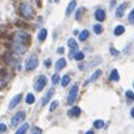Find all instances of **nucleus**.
Returning <instances> with one entry per match:
<instances>
[{
    "label": "nucleus",
    "mask_w": 134,
    "mask_h": 134,
    "mask_svg": "<svg viewBox=\"0 0 134 134\" xmlns=\"http://www.w3.org/2000/svg\"><path fill=\"white\" fill-rule=\"evenodd\" d=\"M126 98L130 99V100H134V94L132 91H126Z\"/></svg>",
    "instance_id": "nucleus-31"
},
{
    "label": "nucleus",
    "mask_w": 134,
    "mask_h": 134,
    "mask_svg": "<svg viewBox=\"0 0 134 134\" xmlns=\"http://www.w3.org/2000/svg\"><path fill=\"white\" fill-rule=\"evenodd\" d=\"M34 100H35L34 95H33V94H27V96H26V103H27V104H33Z\"/></svg>",
    "instance_id": "nucleus-24"
},
{
    "label": "nucleus",
    "mask_w": 134,
    "mask_h": 134,
    "mask_svg": "<svg viewBox=\"0 0 134 134\" xmlns=\"http://www.w3.org/2000/svg\"><path fill=\"white\" fill-rule=\"evenodd\" d=\"M21 12H22V14H24V17H31L33 16V8H31V5L30 4H27V3H24L22 5H21Z\"/></svg>",
    "instance_id": "nucleus-2"
},
{
    "label": "nucleus",
    "mask_w": 134,
    "mask_h": 134,
    "mask_svg": "<svg viewBox=\"0 0 134 134\" xmlns=\"http://www.w3.org/2000/svg\"><path fill=\"white\" fill-rule=\"evenodd\" d=\"M95 18H96L99 22L104 21V18H105V12H104L103 9H96V12H95Z\"/></svg>",
    "instance_id": "nucleus-8"
},
{
    "label": "nucleus",
    "mask_w": 134,
    "mask_h": 134,
    "mask_svg": "<svg viewBox=\"0 0 134 134\" xmlns=\"http://www.w3.org/2000/svg\"><path fill=\"white\" fill-rule=\"evenodd\" d=\"M68 46H69V47H70L72 49H74V51H76V49L78 48V44H77V42H76L74 39H72V38H70V39L68 41Z\"/></svg>",
    "instance_id": "nucleus-20"
},
{
    "label": "nucleus",
    "mask_w": 134,
    "mask_h": 134,
    "mask_svg": "<svg viewBox=\"0 0 134 134\" xmlns=\"http://www.w3.org/2000/svg\"><path fill=\"white\" fill-rule=\"evenodd\" d=\"M82 12H83V8H80V9L77 10V13H76V18H77V20H80V17H81Z\"/></svg>",
    "instance_id": "nucleus-30"
},
{
    "label": "nucleus",
    "mask_w": 134,
    "mask_h": 134,
    "mask_svg": "<svg viewBox=\"0 0 134 134\" xmlns=\"http://www.w3.org/2000/svg\"><path fill=\"white\" fill-rule=\"evenodd\" d=\"M37 66H38V59H37V56H30L27 59V61H26V69L27 70H33Z\"/></svg>",
    "instance_id": "nucleus-3"
},
{
    "label": "nucleus",
    "mask_w": 134,
    "mask_h": 134,
    "mask_svg": "<svg viewBox=\"0 0 134 134\" xmlns=\"http://www.w3.org/2000/svg\"><path fill=\"white\" fill-rule=\"evenodd\" d=\"M14 41L16 42H20V43H24V42H27L29 41V35L24 31H17L14 34Z\"/></svg>",
    "instance_id": "nucleus-6"
},
{
    "label": "nucleus",
    "mask_w": 134,
    "mask_h": 134,
    "mask_svg": "<svg viewBox=\"0 0 134 134\" xmlns=\"http://www.w3.org/2000/svg\"><path fill=\"white\" fill-rule=\"evenodd\" d=\"M69 82H70V77H69V76H64V77L61 78V86H63V87L68 86Z\"/></svg>",
    "instance_id": "nucleus-19"
},
{
    "label": "nucleus",
    "mask_w": 134,
    "mask_h": 134,
    "mask_svg": "<svg viewBox=\"0 0 134 134\" xmlns=\"http://www.w3.org/2000/svg\"><path fill=\"white\" fill-rule=\"evenodd\" d=\"M129 22H130V24H134V9L129 13Z\"/></svg>",
    "instance_id": "nucleus-29"
},
{
    "label": "nucleus",
    "mask_w": 134,
    "mask_h": 134,
    "mask_svg": "<svg viewBox=\"0 0 134 134\" xmlns=\"http://www.w3.org/2000/svg\"><path fill=\"white\" fill-rule=\"evenodd\" d=\"M59 1H60V0H55V3H59Z\"/></svg>",
    "instance_id": "nucleus-39"
},
{
    "label": "nucleus",
    "mask_w": 134,
    "mask_h": 134,
    "mask_svg": "<svg viewBox=\"0 0 134 134\" xmlns=\"http://www.w3.org/2000/svg\"><path fill=\"white\" fill-rule=\"evenodd\" d=\"M130 113H132V117H134V108L132 109V112H130Z\"/></svg>",
    "instance_id": "nucleus-38"
},
{
    "label": "nucleus",
    "mask_w": 134,
    "mask_h": 134,
    "mask_svg": "<svg viewBox=\"0 0 134 134\" xmlns=\"http://www.w3.org/2000/svg\"><path fill=\"white\" fill-rule=\"evenodd\" d=\"M21 98H22V95H21V94H17V95H16V96L10 100V103H9V108H10V109H12V108H14V107L20 103Z\"/></svg>",
    "instance_id": "nucleus-9"
},
{
    "label": "nucleus",
    "mask_w": 134,
    "mask_h": 134,
    "mask_svg": "<svg viewBox=\"0 0 134 134\" xmlns=\"http://www.w3.org/2000/svg\"><path fill=\"white\" fill-rule=\"evenodd\" d=\"M133 86H134V85H133Z\"/></svg>",
    "instance_id": "nucleus-40"
},
{
    "label": "nucleus",
    "mask_w": 134,
    "mask_h": 134,
    "mask_svg": "<svg viewBox=\"0 0 134 134\" xmlns=\"http://www.w3.org/2000/svg\"><path fill=\"white\" fill-rule=\"evenodd\" d=\"M59 81H60L59 74H57V73H56V74H53V76H52V83H53V85H56V83H59Z\"/></svg>",
    "instance_id": "nucleus-27"
},
{
    "label": "nucleus",
    "mask_w": 134,
    "mask_h": 134,
    "mask_svg": "<svg viewBox=\"0 0 134 134\" xmlns=\"http://www.w3.org/2000/svg\"><path fill=\"white\" fill-rule=\"evenodd\" d=\"M94 126H95L96 129H102V128L104 126V121H103V120H96V121L94 122Z\"/></svg>",
    "instance_id": "nucleus-23"
},
{
    "label": "nucleus",
    "mask_w": 134,
    "mask_h": 134,
    "mask_svg": "<svg viewBox=\"0 0 134 134\" xmlns=\"http://www.w3.org/2000/svg\"><path fill=\"white\" fill-rule=\"evenodd\" d=\"M46 83H47V78H46L44 76H39L37 78V81L34 82V89L37 90V91H41V90L44 89Z\"/></svg>",
    "instance_id": "nucleus-1"
},
{
    "label": "nucleus",
    "mask_w": 134,
    "mask_h": 134,
    "mask_svg": "<svg viewBox=\"0 0 134 134\" xmlns=\"http://www.w3.org/2000/svg\"><path fill=\"white\" fill-rule=\"evenodd\" d=\"M125 8H126V4L119 5V8H117V10H116V16H117V17H122V16H124V12H125Z\"/></svg>",
    "instance_id": "nucleus-12"
},
{
    "label": "nucleus",
    "mask_w": 134,
    "mask_h": 134,
    "mask_svg": "<svg viewBox=\"0 0 134 134\" xmlns=\"http://www.w3.org/2000/svg\"><path fill=\"white\" fill-rule=\"evenodd\" d=\"M25 49H26V47L24 46V43L16 42V43H14V46H13V51H14L16 53H18V55H22V53L25 52Z\"/></svg>",
    "instance_id": "nucleus-7"
},
{
    "label": "nucleus",
    "mask_w": 134,
    "mask_h": 134,
    "mask_svg": "<svg viewBox=\"0 0 134 134\" xmlns=\"http://www.w3.org/2000/svg\"><path fill=\"white\" fill-rule=\"evenodd\" d=\"M76 7H77V3H76V0H73V1H70L69 3V5H68V8H66V16H69V14H72L73 12H74V9H76Z\"/></svg>",
    "instance_id": "nucleus-11"
},
{
    "label": "nucleus",
    "mask_w": 134,
    "mask_h": 134,
    "mask_svg": "<svg viewBox=\"0 0 134 134\" xmlns=\"http://www.w3.org/2000/svg\"><path fill=\"white\" fill-rule=\"evenodd\" d=\"M57 105H59V103L55 100V102H52V104H51V107H49V111L52 112V111H55L56 108H57Z\"/></svg>",
    "instance_id": "nucleus-28"
},
{
    "label": "nucleus",
    "mask_w": 134,
    "mask_h": 134,
    "mask_svg": "<svg viewBox=\"0 0 134 134\" xmlns=\"http://www.w3.org/2000/svg\"><path fill=\"white\" fill-rule=\"evenodd\" d=\"M46 65L49 66V65H51V60H47V61H46Z\"/></svg>",
    "instance_id": "nucleus-37"
},
{
    "label": "nucleus",
    "mask_w": 134,
    "mask_h": 134,
    "mask_svg": "<svg viewBox=\"0 0 134 134\" xmlns=\"http://www.w3.org/2000/svg\"><path fill=\"white\" fill-rule=\"evenodd\" d=\"M3 86H4V81L0 80V89H3Z\"/></svg>",
    "instance_id": "nucleus-36"
},
{
    "label": "nucleus",
    "mask_w": 134,
    "mask_h": 134,
    "mask_svg": "<svg viewBox=\"0 0 134 134\" xmlns=\"http://www.w3.org/2000/svg\"><path fill=\"white\" fill-rule=\"evenodd\" d=\"M94 31H95V34H102L103 27H102L100 25H95V26H94Z\"/></svg>",
    "instance_id": "nucleus-26"
},
{
    "label": "nucleus",
    "mask_w": 134,
    "mask_h": 134,
    "mask_svg": "<svg viewBox=\"0 0 134 134\" xmlns=\"http://www.w3.org/2000/svg\"><path fill=\"white\" fill-rule=\"evenodd\" d=\"M100 74H102V70H96L91 77H90V80H89V82H92V81H95V80H98L99 77H100Z\"/></svg>",
    "instance_id": "nucleus-21"
},
{
    "label": "nucleus",
    "mask_w": 134,
    "mask_h": 134,
    "mask_svg": "<svg viewBox=\"0 0 134 134\" xmlns=\"http://www.w3.org/2000/svg\"><path fill=\"white\" fill-rule=\"evenodd\" d=\"M5 130H7L5 124H0V133H3V132H5Z\"/></svg>",
    "instance_id": "nucleus-33"
},
{
    "label": "nucleus",
    "mask_w": 134,
    "mask_h": 134,
    "mask_svg": "<svg viewBox=\"0 0 134 134\" xmlns=\"http://www.w3.org/2000/svg\"><path fill=\"white\" fill-rule=\"evenodd\" d=\"M65 65H66L65 59H60V60H57V63H56V70H60V69L65 68Z\"/></svg>",
    "instance_id": "nucleus-13"
},
{
    "label": "nucleus",
    "mask_w": 134,
    "mask_h": 134,
    "mask_svg": "<svg viewBox=\"0 0 134 134\" xmlns=\"http://www.w3.org/2000/svg\"><path fill=\"white\" fill-rule=\"evenodd\" d=\"M69 113L72 115V116H80V113H81V109H80V107H73L70 111H69Z\"/></svg>",
    "instance_id": "nucleus-16"
},
{
    "label": "nucleus",
    "mask_w": 134,
    "mask_h": 134,
    "mask_svg": "<svg viewBox=\"0 0 134 134\" xmlns=\"http://www.w3.org/2000/svg\"><path fill=\"white\" fill-rule=\"evenodd\" d=\"M109 51H111V55H113V56L119 55V51H117V49H115L113 47H111V49H109Z\"/></svg>",
    "instance_id": "nucleus-32"
},
{
    "label": "nucleus",
    "mask_w": 134,
    "mask_h": 134,
    "mask_svg": "<svg viewBox=\"0 0 134 134\" xmlns=\"http://www.w3.org/2000/svg\"><path fill=\"white\" fill-rule=\"evenodd\" d=\"M24 120H25V112H18V113H16V115L13 116V119H12V126L20 125Z\"/></svg>",
    "instance_id": "nucleus-4"
},
{
    "label": "nucleus",
    "mask_w": 134,
    "mask_h": 134,
    "mask_svg": "<svg viewBox=\"0 0 134 134\" xmlns=\"http://www.w3.org/2000/svg\"><path fill=\"white\" fill-rule=\"evenodd\" d=\"M74 59H76V60H83V59H85V53H83V52H76Z\"/></svg>",
    "instance_id": "nucleus-25"
},
{
    "label": "nucleus",
    "mask_w": 134,
    "mask_h": 134,
    "mask_svg": "<svg viewBox=\"0 0 134 134\" xmlns=\"http://www.w3.org/2000/svg\"><path fill=\"white\" fill-rule=\"evenodd\" d=\"M27 129H29V124H24L21 128H18L17 130H16V134H22V133H26L27 132Z\"/></svg>",
    "instance_id": "nucleus-14"
},
{
    "label": "nucleus",
    "mask_w": 134,
    "mask_h": 134,
    "mask_svg": "<svg viewBox=\"0 0 134 134\" xmlns=\"http://www.w3.org/2000/svg\"><path fill=\"white\" fill-rule=\"evenodd\" d=\"M53 92H55V90H53V89L48 90V92L46 94V96L43 98V100H42V105H46V104H48L49 99H51V98H52V95H53Z\"/></svg>",
    "instance_id": "nucleus-10"
},
{
    "label": "nucleus",
    "mask_w": 134,
    "mask_h": 134,
    "mask_svg": "<svg viewBox=\"0 0 134 134\" xmlns=\"http://www.w3.org/2000/svg\"><path fill=\"white\" fill-rule=\"evenodd\" d=\"M124 31H125V27L122 25H119L115 29V35H121V34H124Z\"/></svg>",
    "instance_id": "nucleus-15"
},
{
    "label": "nucleus",
    "mask_w": 134,
    "mask_h": 134,
    "mask_svg": "<svg viewBox=\"0 0 134 134\" xmlns=\"http://www.w3.org/2000/svg\"><path fill=\"white\" fill-rule=\"evenodd\" d=\"M89 38V31L87 30H83L81 34H80V41H86Z\"/></svg>",
    "instance_id": "nucleus-22"
},
{
    "label": "nucleus",
    "mask_w": 134,
    "mask_h": 134,
    "mask_svg": "<svg viewBox=\"0 0 134 134\" xmlns=\"http://www.w3.org/2000/svg\"><path fill=\"white\" fill-rule=\"evenodd\" d=\"M77 94H78V86L74 85L70 91H69V96H68V104H73L76 102V98H77Z\"/></svg>",
    "instance_id": "nucleus-5"
},
{
    "label": "nucleus",
    "mask_w": 134,
    "mask_h": 134,
    "mask_svg": "<svg viewBox=\"0 0 134 134\" xmlns=\"http://www.w3.org/2000/svg\"><path fill=\"white\" fill-rule=\"evenodd\" d=\"M31 132H33V133H42V129H39V128H33Z\"/></svg>",
    "instance_id": "nucleus-34"
},
{
    "label": "nucleus",
    "mask_w": 134,
    "mask_h": 134,
    "mask_svg": "<svg viewBox=\"0 0 134 134\" xmlns=\"http://www.w3.org/2000/svg\"><path fill=\"white\" fill-rule=\"evenodd\" d=\"M57 52H59V53H64V48H63V47H60V48L57 49Z\"/></svg>",
    "instance_id": "nucleus-35"
},
{
    "label": "nucleus",
    "mask_w": 134,
    "mask_h": 134,
    "mask_svg": "<svg viewBox=\"0 0 134 134\" xmlns=\"http://www.w3.org/2000/svg\"><path fill=\"white\" fill-rule=\"evenodd\" d=\"M46 38H47V30H46V29H42L41 33H39V35H38V39H39V42H43Z\"/></svg>",
    "instance_id": "nucleus-17"
},
{
    "label": "nucleus",
    "mask_w": 134,
    "mask_h": 134,
    "mask_svg": "<svg viewBox=\"0 0 134 134\" xmlns=\"http://www.w3.org/2000/svg\"><path fill=\"white\" fill-rule=\"evenodd\" d=\"M112 81H119L120 80V76H119V72L116 70V69H113L112 70V73H111V77H109Z\"/></svg>",
    "instance_id": "nucleus-18"
}]
</instances>
